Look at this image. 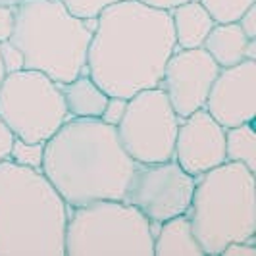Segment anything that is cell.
I'll use <instances>...</instances> for the list:
<instances>
[{"label":"cell","instance_id":"obj_9","mask_svg":"<svg viewBox=\"0 0 256 256\" xmlns=\"http://www.w3.org/2000/svg\"><path fill=\"white\" fill-rule=\"evenodd\" d=\"M194 178L176 160L137 164L124 192V200L135 206L154 230L170 218L187 214L191 206Z\"/></svg>","mask_w":256,"mask_h":256},{"label":"cell","instance_id":"obj_13","mask_svg":"<svg viewBox=\"0 0 256 256\" xmlns=\"http://www.w3.org/2000/svg\"><path fill=\"white\" fill-rule=\"evenodd\" d=\"M178 48H200L210 29L216 26L198 0H189L170 12Z\"/></svg>","mask_w":256,"mask_h":256},{"label":"cell","instance_id":"obj_24","mask_svg":"<svg viewBox=\"0 0 256 256\" xmlns=\"http://www.w3.org/2000/svg\"><path fill=\"white\" fill-rule=\"evenodd\" d=\"M237 26L241 27L246 38H256V4L244 10L243 16L237 20Z\"/></svg>","mask_w":256,"mask_h":256},{"label":"cell","instance_id":"obj_6","mask_svg":"<svg viewBox=\"0 0 256 256\" xmlns=\"http://www.w3.org/2000/svg\"><path fill=\"white\" fill-rule=\"evenodd\" d=\"M66 256H154L152 226L124 198L68 206Z\"/></svg>","mask_w":256,"mask_h":256},{"label":"cell","instance_id":"obj_28","mask_svg":"<svg viewBox=\"0 0 256 256\" xmlns=\"http://www.w3.org/2000/svg\"><path fill=\"white\" fill-rule=\"evenodd\" d=\"M244 60H254L256 62V38H248L246 48H244Z\"/></svg>","mask_w":256,"mask_h":256},{"label":"cell","instance_id":"obj_4","mask_svg":"<svg viewBox=\"0 0 256 256\" xmlns=\"http://www.w3.org/2000/svg\"><path fill=\"white\" fill-rule=\"evenodd\" d=\"M94 20H81L60 0H26L16 6L10 42L24 54L26 70L40 72L58 85L87 74Z\"/></svg>","mask_w":256,"mask_h":256},{"label":"cell","instance_id":"obj_5","mask_svg":"<svg viewBox=\"0 0 256 256\" xmlns=\"http://www.w3.org/2000/svg\"><path fill=\"white\" fill-rule=\"evenodd\" d=\"M187 216L204 256H220L237 241L256 243L254 172L224 162L196 176Z\"/></svg>","mask_w":256,"mask_h":256},{"label":"cell","instance_id":"obj_25","mask_svg":"<svg viewBox=\"0 0 256 256\" xmlns=\"http://www.w3.org/2000/svg\"><path fill=\"white\" fill-rule=\"evenodd\" d=\"M220 256H256V243H248V241H237V243H230Z\"/></svg>","mask_w":256,"mask_h":256},{"label":"cell","instance_id":"obj_20","mask_svg":"<svg viewBox=\"0 0 256 256\" xmlns=\"http://www.w3.org/2000/svg\"><path fill=\"white\" fill-rule=\"evenodd\" d=\"M70 12L81 20H96L98 14L120 0H60Z\"/></svg>","mask_w":256,"mask_h":256},{"label":"cell","instance_id":"obj_19","mask_svg":"<svg viewBox=\"0 0 256 256\" xmlns=\"http://www.w3.org/2000/svg\"><path fill=\"white\" fill-rule=\"evenodd\" d=\"M42 158H44V142H31L24 139H14L10 160L18 166L31 168V170H42Z\"/></svg>","mask_w":256,"mask_h":256},{"label":"cell","instance_id":"obj_3","mask_svg":"<svg viewBox=\"0 0 256 256\" xmlns=\"http://www.w3.org/2000/svg\"><path fill=\"white\" fill-rule=\"evenodd\" d=\"M68 204L40 170L0 162V256H66Z\"/></svg>","mask_w":256,"mask_h":256},{"label":"cell","instance_id":"obj_12","mask_svg":"<svg viewBox=\"0 0 256 256\" xmlns=\"http://www.w3.org/2000/svg\"><path fill=\"white\" fill-rule=\"evenodd\" d=\"M174 160L196 178L226 162V129L202 110L180 120Z\"/></svg>","mask_w":256,"mask_h":256},{"label":"cell","instance_id":"obj_7","mask_svg":"<svg viewBox=\"0 0 256 256\" xmlns=\"http://www.w3.org/2000/svg\"><path fill=\"white\" fill-rule=\"evenodd\" d=\"M60 85L40 72L8 74L0 85V120L18 139L46 142L68 120Z\"/></svg>","mask_w":256,"mask_h":256},{"label":"cell","instance_id":"obj_29","mask_svg":"<svg viewBox=\"0 0 256 256\" xmlns=\"http://www.w3.org/2000/svg\"><path fill=\"white\" fill-rule=\"evenodd\" d=\"M22 2H26V0H0V4H6V6H18Z\"/></svg>","mask_w":256,"mask_h":256},{"label":"cell","instance_id":"obj_18","mask_svg":"<svg viewBox=\"0 0 256 256\" xmlns=\"http://www.w3.org/2000/svg\"><path fill=\"white\" fill-rule=\"evenodd\" d=\"M216 24H235L256 0H198Z\"/></svg>","mask_w":256,"mask_h":256},{"label":"cell","instance_id":"obj_26","mask_svg":"<svg viewBox=\"0 0 256 256\" xmlns=\"http://www.w3.org/2000/svg\"><path fill=\"white\" fill-rule=\"evenodd\" d=\"M14 135L10 128L0 120V162H6L10 160V150H12V144H14Z\"/></svg>","mask_w":256,"mask_h":256},{"label":"cell","instance_id":"obj_8","mask_svg":"<svg viewBox=\"0 0 256 256\" xmlns=\"http://www.w3.org/2000/svg\"><path fill=\"white\" fill-rule=\"evenodd\" d=\"M180 118L166 92L158 87L144 89L128 98L122 122L116 126L118 139L135 164L174 160Z\"/></svg>","mask_w":256,"mask_h":256},{"label":"cell","instance_id":"obj_15","mask_svg":"<svg viewBox=\"0 0 256 256\" xmlns=\"http://www.w3.org/2000/svg\"><path fill=\"white\" fill-rule=\"evenodd\" d=\"M68 116L70 118H92L100 120L108 94L104 92L89 74H81L74 81L60 85Z\"/></svg>","mask_w":256,"mask_h":256},{"label":"cell","instance_id":"obj_1","mask_svg":"<svg viewBox=\"0 0 256 256\" xmlns=\"http://www.w3.org/2000/svg\"><path fill=\"white\" fill-rule=\"evenodd\" d=\"M176 48L170 12L120 0L94 20L87 74L108 96L131 98L160 85Z\"/></svg>","mask_w":256,"mask_h":256},{"label":"cell","instance_id":"obj_21","mask_svg":"<svg viewBox=\"0 0 256 256\" xmlns=\"http://www.w3.org/2000/svg\"><path fill=\"white\" fill-rule=\"evenodd\" d=\"M0 60H2V64H4L6 76L26 70V66H24V54L20 52L18 46H14L10 40L0 42Z\"/></svg>","mask_w":256,"mask_h":256},{"label":"cell","instance_id":"obj_27","mask_svg":"<svg viewBox=\"0 0 256 256\" xmlns=\"http://www.w3.org/2000/svg\"><path fill=\"white\" fill-rule=\"evenodd\" d=\"M141 4L154 8V10H164V12H172L174 8H178L180 4H185L189 0H139Z\"/></svg>","mask_w":256,"mask_h":256},{"label":"cell","instance_id":"obj_16","mask_svg":"<svg viewBox=\"0 0 256 256\" xmlns=\"http://www.w3.org/2000/svg\"><path fill=\"white\" fill-rule=\"evenodd\" d=\"M248 38L244 37L241 27L235 24H216L210 29L208 37L202 42L204 48L218 68H231L244 60V48Z\"/></svg>","mask_w":256,"mask_h":256},{"label":"cell","instance_id":"obj_10","mask_svg":"<svg viewBox=\"0 0 256 256\" xmlns=\"http://www.w3.org/2000/svg\"><path fill=\"white\" fill-rule=\"evenodd\" d=\"M220 68L212 56L200 48H176L166 62L158 89L166 92L168 100L180 120L202 110Z\"/></svg>","mask_w":256,"mask_h":256},{"label":"cell","instance_id":"obj_14","mask_svg":"<svg viewBox=\"0 0 256 256\" xmlns=\"http://www.w3.org/2000/svg\"><path fill=\"white\" fill-rule=\"evenodd\" d=\"M152 235L154 256H204L187 214L162 222Z\"/></svg>","mask_w":256,"mask_h":256},{"label":"cell","instance_id":"obj_22","mask_svg":"<svg viewBox=\"0 0 256 256\" xmlns=\"http://www.w3.org/2000/svg\"><path fill=\"white\" fill-rule=\"evenodd\" d=\"M126 108H128V98H122V96H108V102L104 106V112L100 116L104 124H110V126H118L122 122V118L126 114Z\"/></svg>","mask_w":256,"mask_h":256},{"label":"cell","instance_id":"obj_23","mask_svg":"<svg viewBox=\"0 0 256 256\" xmlns=\"http://www.w3.org/2000/svg\"><path fill=\"white\" fill-rule=\"evenodd\" d=\"M16 27V6L0 4V42L10 40Z\"/></svg>","mask_w":256,"mask_h":256},{"label":"cell","instance_id":"obj_2","mask_svg":"<svg viewBox=\"0 0 256 256\" xmlns=\"http://www.w3.org/2000/svg\"><path fill=\"white\" fill-rule=\"evenodd\" d=\"M135 162L114 126L92 118H68L44 142L42 174L70 208L124 198Z\"/></svg>","mask_w":256,"mask_h":256},{"label":"cell","instance_id":"obj_11","mask_svg":"<svg viewBox=\"0 0 256 256\" xmlns=\"http://www.w3.org/2000/svg\"><path fill=\"white\" fill-rule=\"evenodd\" d=\"M204 110L224 129L252 124L256 118V62L222 68L208 92Z\"/></svg>","mask_w":256,"mask_h":256},{"label":"cell","instance_id":"obj_30","mask_svg":"<svg viewBox=\"0 0 256 256\" xmlns=\"http://www.w3.org/2000/svg\"><path fill=\"white\" fill-rule=\"evenodd\" d=\"M4 77H6V70H4V64H2V60H0V85H2Z\"/></svg>","mask_w":256,"mask_h":256},{"label":"cell","instance_id":"obj_17","mask_svg":"<svg viewBox=\"0 0 256 256\" xmlns=\"http://www.w3.org/2000/svg\"><path fill=\"white\" fill-rule=\"evenodd\" d=\"M252 124L226 129V162H237L256 172V131Z\"/></svg>","mask_w":256,"mask_h":256}]
</instances>
